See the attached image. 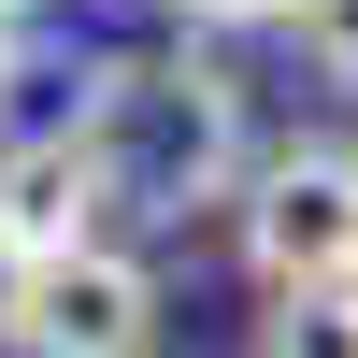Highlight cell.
Returning <instances> with one entry per match:
<instances>
[{
	"mask_svg": "<svg viewBox=\"0 0 358 358\" xmlns=\"http://www.w3.org/2000/svg\"><path fill=\"white\" fill-rule=\"evenodd\" d=\"M72 129L101 143L129 215H201V201L244 187V86L215 57H101Z\"/></svg>",
	"mask_w": 358,
	"mask_h": 358,
	"instance_id": "1",
	"label": "cell"
},
{
	"mask_svg": "<svg viewBox=\"0 0 358 358\" xmlns=\"http://www.w3.org/2000/svg\"><path fill=\"white\" fill-rule=\"evenodd\" d=\"M244 273L273 301L358 287V158L344 143H287V158L244 172Z\"/></svg>",
	"mask_w": 358,
	"mask_h": 358,
	"instance_id": "2",
	"label": "cell"
},
{
	"mask_svg": "<svg viewBox=\"0 0 358 358\" xmlns=\"http://www.w3.org/2000/svg\"><path fill=\"white\" fill-rule=\"evenodd\" d=\"M15 358H158V273L129 244H86L57 273H15V315H0Z\"/></svg>",
	"mask_w": 358,
	"mask_h": 358,
	"instance_id": "3",
	"label": "cell"
},
{
	"mask_svg": "<svg viewBox=\"0 0 358 358\" xmlns=\"http://www.w3.org/2000/svg\"><path fill=\"white\" fill-rule=\"evenodd\" d=\"M101 201H115L101 143H86V129H29L15 158H0V273L86 258V244H101Z\"/></svg>",
	"mask_w": 358,
	"mask_h": 358,
	"instance_id": "4",
	"label": "cell"
},
{
	"mask_svg": "<svg viewBox=\"0 0 358 358\" xmlns=\"http://www.w3.org/2000/svg\"><path fill=\"white\" fill-rule=\"evenodd\" d=\"M258 358H358V287H315V301H273Z\"/></svg>",
	"mask_w": 358,
	"mask_h": 358,
	"instance_id": "5",
	"label": "cell"
},
{
	"mask_svg": "<svg viewBox=\"0 0 358 358\" xmlns=\"http://www.w3.org/2000/svg\"><path fill=\"white\" fill-rule=\"evenodd\" d=\"M287 29H301V57H315L330 86H358V0H301Z\"/></svg>",
	"mask_w": 358,
	"mask_h": 358,
	"instance_id": "6",
	"label": "cell"
},
{
	"mask_svg": "<svg viewBox=\"0 0 358 358\" xmlns=\"http://www.w3.org/2000/svg\"><path fill=\"white\" fill-rule=\"evenodd\" d=\"M172 15H201V29H273V15H301V0H172Z\"/></svg>",
	"mask_w": 358,
	"mask_h": 358,
	"instance_id": "7",
	"label": "cell"
},
{
	"mask_svg": "<svg viewBox=\"0 0 358 358\" xmlns=\"http://www.w3.org/2000/svg\"><path fill=\"white\" fill-rule=\"evenodd\" d=\"M0 72H15V0H0Z\"/></svg>",
	"mask_w": 358,
	"mask_h": 358,
	"instance_id": "8",
	"label": "cell"
},
{
	"mask_svg": "<svg viewBox=\"0 0 358 358\" xmlns=\"http://www.w3.org/2000/svg\"><path fill=\"white\" fill-rule=\"evenodd\" d=\"M0 315H15V273H0Z\"/></svg>",
	"mask_w": 358,
	"mask_h": 358,
	"instance_id": "9",
	"label": "cell"
}]
</instances>
